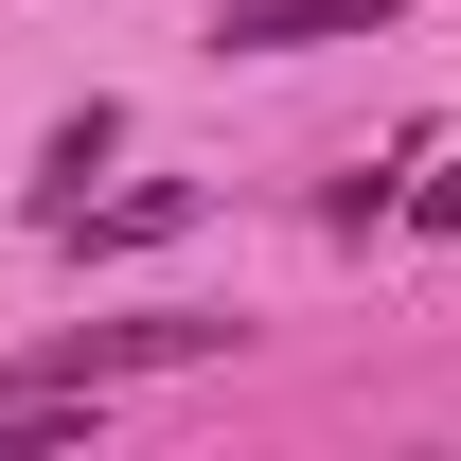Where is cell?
Returning a JSON list of instances; mask_svg holds the SVG:
<instances>
[{
    "instance_id": "2",
    "label": "cell",
    "mask_w": 461,
    "mask_h": 461,
    "mask_svg": "<svg viewBox=\"0 0 461 461\" xmlns=\"http://www.w3.org/2000/svg\"><path fill=\"white\" fill-rule=\"evenodd\" d=\"M408 0H230L213 54H320V36H391Z\"/></svg>"
},
{
    "instance_id": "3",
    "label": "cell",
    "mask_w": 461,
    "mask_h": 461,
    "mask_svg": "<svg viewBox=\"0 0 461 461\" xmlns=\"http://www.w3.org/2000/svg\"><path fill=\"white\" fill-rule=\"evenodd\" d=\"M71 249H160V230H195V177H142V195H107V213H89V195H71Z\"/></svg>"
},
{
    "instance_id": "1",
    "label": "cell",
    "mask_w": 461,
    "mask_h": 461,
    "mask_svg": "<svg viewBox=\"0 0 461 461\" xmlns=\"http://www.w3.org/2000/svg\"><path fill=\"white\" fill-rule=\"evenodd\" d=\"M230 338H249V320H71V338H36L0 391H71V408H107L124 373H213Z\"/></svg>"
}]
</instances>
